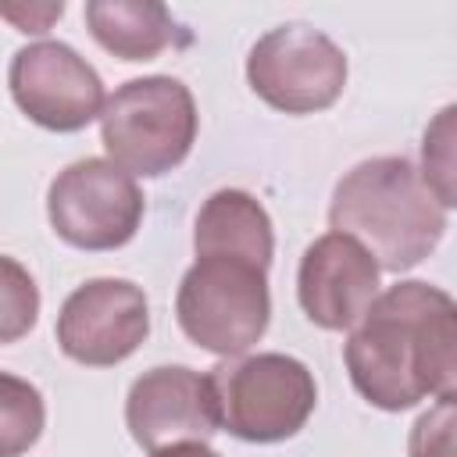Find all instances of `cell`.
Here are the masks:
<instances>
[{
    "mask_svg": "<svg viewBox=\"0 0 457 457\" xmlns=\"http://www.w3.org/2000/svg\"><path fill=\"white\" fill-rule=\"evenodd\" d=\"M46 407L32 382L0 371V457H18L43 436Z\"/></svg>",
    "mask_w": 457,
    "mask_h": 457,
    "instance_id": "9a60e30c",
    "label": "cell"
},
{
    "mask_svg": "<svg viewBox=\"0 0 457 457\" xmlns=\"http://www.w3.org/2000/svg\"><path fill=\"white\" fill-rule=\"evenodd\" d=\"M200 114L186 82L143 75L118 86L100 114L107 157L136 179H161L179 168L196 143Z\"/></svg>",
    "mask_w": 457,
    "mask_h": 457,
    "instance_id": "3957f363",
    "label": "cell"
},
{
    "mask_svg": "<svg viewBox=\"0 0 457 457\" xmlns=\"http://www.w3.org/2000/svg\"><path fill=\"white\" fill-rule=\"evenodd\" d=\"M125 425L146 453L175 443H207L221 428L211 371L186 364H161L143 371L129 386Z\"/></svg>",
    "mask_w": 457,
    "mask_h": 457,
    "instance_id": "30bf717a",
    "label": "cell"
},
{
    "mask_svg": "<svg viewBox=\"0 0 457 457\" xmlns=\"http://www.w3.org/2000/svg\"><path fill=\"white\" fill-rule=\"evenodd\" d=\"M193 250L196 257H243L261 268H271L275 232L264 204L246 189H218L204 200L193 221Z\"/></svg>",
    "mask_w": 457,
    "mask_h": 457,
    "instance_id": "7c38bea8",
    "label": "cell"
},
{
    "mask_svg": "<svg viewBox=\"0 0 457 457\" xmlns=\"http://www.w3.org/2000/svg\"><path fill=\"white\" fill-rule=\"evenodd\" d=\"M64 14V4L57 0V4H29V7H18V4H7L4 7V18L11 21V25H18V32H46L57 18Z\"/></svg>",
    "mask_w": 457,
    "mask_h": 457,
    "instance_id": "d6986e66",
    "label": "cell"
},
{
    "mask_svg": "<svg viewBox=\"0 0 457 457\" xmlns=\"http://www.w3.org/2000/svg\"><path fill=\"white\" fill-rule=\"evenodd\" d=\"M443 300V289L421 278H407L375 296L368 314L350 328L343 361L353 389L378 411H411L425 400L418 378V336L428 311Z\"/></svg>",
    "mask_w": 457,
    "mask_h": 457,
    "instance_id": "7a4b0ae2",
    "label": "cell"
},
{
    "mask_svg": "<svg viewBox=\"0 0 457 457\" xmlns=\"http://www.w3.org/2000/svg\"><path fill=\"white\" fill-rule=\"evenodd\" d=\"M421 179L439 207L457 211V104L432 114L421 136Z\"/></svg>",
    "mask_w": 457,
    "mask_h": 457,
    "instance_id": "2e32d148",
    "label": "cell"
},
{
    "mask_svg": "<svg viewBox=\"0 0 457 457\" xmlns=\"http://www.w3.org/2000/svg\"><path fill=\"white\" fill-rule=\"evenodd\" d=\"M86 25L93 39L121 61H154L179 39L171 11L157 0H89Z\"/></svg>",
    "mask_w": 457,
    "mask_h": 457,
    "instance_id": "4fadbf2b",
    "label": "cell"
},
{
    "mask_svg": "<svg viewBox=\"0 0 457 457\" xmlns=\"http://www.w3.org/2000/svg\"><path fill=\"white\" fill-rule=\"evenodd\" d=\"M250 89L282 114H318L343 96L346 54L314 25H278L246 54Z\"/></svg>",
    "mask_w": 457,
    "mask_h": 457,
    "instance_id": "52a82bcc",
    "label": "cell"
},
{
    "mask_svg": "<svg viewBox=\"0 0 457 457\" xmlns=\"http://www.w3.org/2000/svg\"><path fill=\"white\" fill-rule=\"evenodd\" d=\"M221 428L243 443L293 439L318 403L314 375L289 353H250L211 368Z\"/></svg>",
    "mask_w": 457,
    "mask_h": 457,
    "instance_id": "5b68a950",
    "label": "cell"
},
{
    "mask_svg": "<svg viewBox=\"0 0 457 457\" xmlns=\"http://www.w3.org/2000/svg\"><path fill=\"white\" fill-rule=\"evenodd\" d=\"M7 86L21 114L50 132H82L107 104L96 68L61 39L21 46L11 57Z\"/></svg>",
    "mask_w": 457,
    "mask_h": 457,
    "instance_id": "ba28073f",
    "label": "cell"
},
{
    "mask_svg": "<svg viewBox=\"0 0 457 457\" xmlns=\"http://www.w3.org/2000/svg\"><path fill=\"white\" fill-rule=\"evenodd\" d=\"M0 343H14L39 318V289L14 257H0Z\"/></svg>",
    "mask_w": 457,
    "mask_h": 457,
    "instance_id": "e0dca14e",
    "label": "cell"
},
{
    "mask_svg": "<svg viewBox=\"0 0 457 457\" xmlns=\"http://www.w3.org/2000/svg\"><path fill=\"white\" fill-rule=\"evenodd\" d=\"M378 261L350 236H318L296 268V300L311 325L350 332L378 296Z\"/></svg>",
    "mask_w": 457,
    "mask_h": 457,
    "instance_id": "8fae6325",
    "label": "cell"
},
{
    "mask_svg": "<svg viewBox=\"0 0 457 457\" xmlns=\"http://www.w3.org/2000/svg\"><path fill=\"white\" fill-rule=\"evenodd\" d=\"M146 200L136 175L111 157H82L57 171L46 189V218L57 239L75 250L104 253L132 243L139 232Z\"/></svg>",
    "mask_w": 457,
    "mask_h": 457,
    "instance_id": "8992f818",
    "label": "cell"
},
{
    "mask_svg": "<svg viewBox=\"0 0 457 457\" xmlns=\"http://www.w3.org/2000/svg\"><path fill=\"white\" fill-rule=\"evenodd\" d=\"M418 378L425 396L457 403V300H443L428 311L418 336Z\"/></svg>",
    "mask_w": 457,
    "mask_h": 457,
    "instance_id": "5bb4252c",
    "label": "cell"
},
{
    "mask_svg": "<svg viewBox=\"0 0 457 457\" xmlns=\"http://www.w3.org/2000/svg\"><path fill=\"white\" fill-rule=\"evenodd\" d=\"M175 321L189 343L218 357H243L271 321L268 268L243 257H196L175 293Z\"/></svg>",
    "mask_w": 457,
    "mask_h": 457,
    "instance_id": "277c9868",
    "label": "cell"
},
{
    "mask_svg": "<svg viewBox=\"0 0 457 457\" xmlns=\"http://www.w3.org/2000/svg\"><path fill=\"white\" fill-rule=\"evenodd\" d=\"M54 332L68 361L86 368H114L150 336L146 293L129 278H89L68 293Z\"/></svg>",
    "mask_w": 457,
    "mask_h": 457,
    "instance_id": "9c48e42d",
    "label": "cell"
},
{
    "mask_svg": "<svg viewBox=\"0 0 457 457\" xmlns=\"http://www.w3.org/2000/svg\"><path fill=\"white\" fill-rule=\"evenodd\" d=\"M332 232L357 239L382 271L418 268L446 232V211L407 157L386 154L353 164L332 189Z\"/></svg>",
    "mask_w": 457,
    "mask_h": 457,
    "instance_id": "6da1fadb",
    "label": "cell"
},
{
    "mask_svg": "<svg viewBox=\"0 0 457 457\" xmlns=\"http://www.w3.org/2000/svg\"><path fill=\"white\" fill-rule=\"evenodd\" d=\"M407 457H457V403H432L407 436Z\"/></svg>",
    "mask_w": 457,
    "mask_h": 457,
    "instance_id": "ac0fdd59",
    "label": "cell"
},
{
    "mask_svg": "<svg viewBox=\"0 0 457 457\" xmlns=\"http://www.w3.org/2000/svg\"><path fill=\"white\" fill-rule=\"evenodd\" d=\"M150 457H221L218 450H211L207 443H175L164 450H154Z\"/></svg>",
    "mask_w": 457,
    "mask_h": 457,
    "instance_id": "ffe728a7",
    "label": "cell"
}]
</instances>
